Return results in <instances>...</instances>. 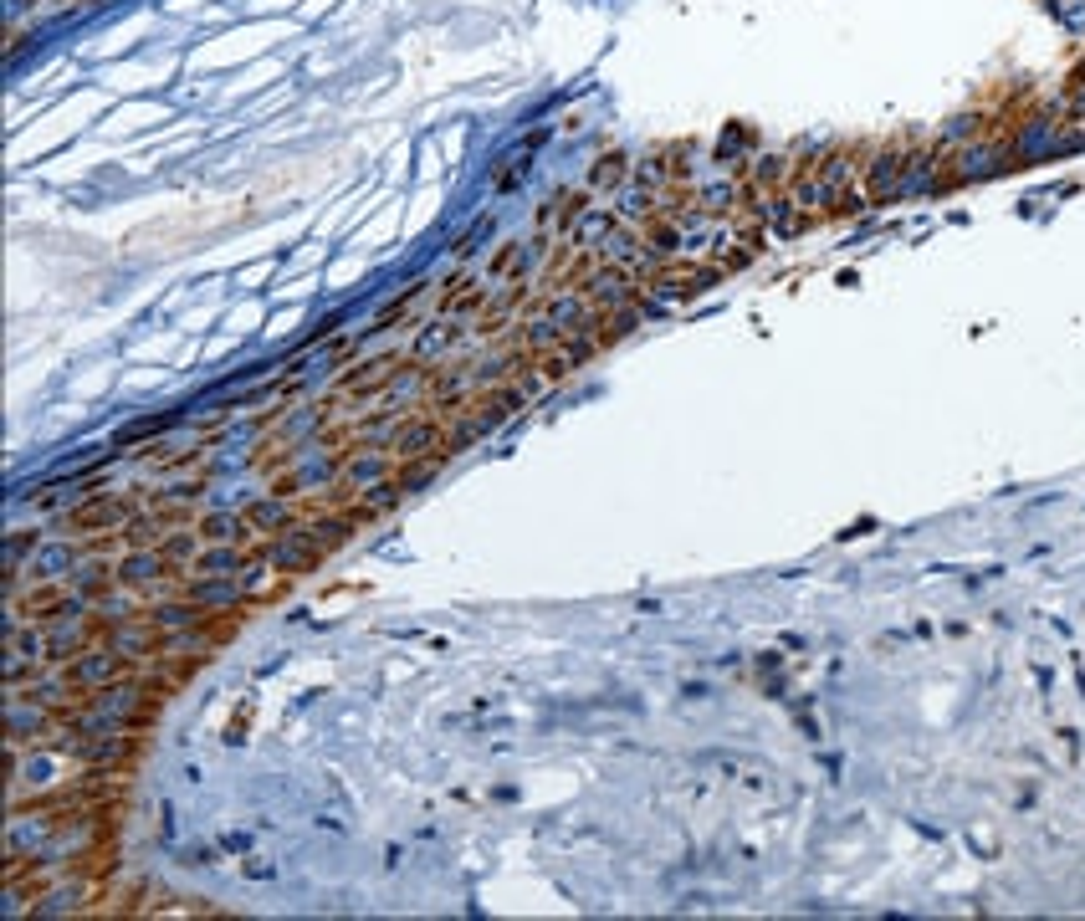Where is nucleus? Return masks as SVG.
<instances>
[{"label": "nucleus", "mask_w": 1085, "mask_h": 921, "mask_svg": "<svg viewBox=\"0 0 1085 921\" xmlns=\"http://www.w3.org/2000/svg\"><path fill=\"white\" fill-rule=\"evenodd\" d=\"M297 456H302V451H297V446H287V441H262V446H256V456H251V466L272 481V476L292 471V466H297Z\"/></svg>", "instance_id": "nucleus-10"}, {"label": "nucleus", "mask_w": 1085, "mask_h": 921, "mask_svg": "<svg viewBox=\"0 0 1085 921\" xmlns=\"http://www.w3.org/2000/svg\"><path fill=\"white\" fill-rule=\"evenodd\" d=\"M77 543H82V558H123V553H128L123 528H108V533H93V538H77Z\"/></svg>", "instance_id": "nucleus-13"}, {"label": "nucleus", "mask_w": 1085, "mask_h": 921, "mask_svg": "<svg viewBox=\"0 0 1085 921\" xmlns=\"http://www.w3.org/2000/svg\"><path fill=\"white\" fill-rule=\"evenodd\" d=\"M420 369H425V354H374V359H354V369H343L338 379H333V389L343 394V400H354V405H369V400H379V394H389L395 384H410V379H420Z\"/></svg>", "instance_id": "nucleus-1"}, {"label": "nucleus", "mask_w": 1085, "mask_h": 921, "mask_svg": "<svg viewBox=\"0 0 1085 921\" xmlns=\"http://www.w3.org/2000/svg\"><path fill=\"white\" fill-rule=\"evenodd\" d=\"M267 497H277V502H292V497H302V476H297V466L267 481Z\"/></svg>", "instance_id": "nucleus-15"}, {"label": "nucleus", "mask_w": 1085, "mask_h": 921, "mask_svg": "<svg viewBox=\"0 0 1085 921\" xmlns=\"http://www.w3.org/2000/svg\"><path fill=\"white\" fill-rule=\"evenodd\" d=\"M77 635H82V645H88V650H98V645H123L128 614H113L108 604H88V609L77 614Z\"/></svg>", "instance_id": "nucleus-6"}, {"label": "nucleus", "mask_w": 1085, "mask_h": 921, "mask_svg": "<svg viewBox=\"0 0 1085 921\" xmlns=\"http://www.w3.org/2000/svg\"><path fill=\"white\" fill-rule=\"evenodd\" d=\"M466 333H471L466 323H451V318H441V323H436V318H430V323H425V338H420V348H415V354H425V359H430V348H436V354H441V348H456Z\"/></svg>", "instance_id": "nucleus-11"}, {"label": "nucleus", "mask_w": 1085, "mask_h": 921, "mask_svg": "<svg viewBox=\"0 0 1085 921\" xmlns=\"http://www.w3.org/2000/svg\"><path fill=\"white\" fill-rule=\"evenodd\" d=\"M123 870L118 860V840H82L72 855H62V875H77V881H113Z\"/></svg>", "instance_id": "nucleus-4"}, {"label": "nucleus", "mask_w": 1085, "mask_h": 921, "mask_svg": "<svg viewBox=\"0 0 1085 921\" xmlns=\"http://www.w3.org/2000/svg\"><path fill=\"white\" fill-rule=\"evenodd\" d=\"M517 261H523V241H502L497 251H492V261H487V277H517Z\"/></svg>", "instance_id": "nucleus-14"}, {"label": "nucleus", "mask_w": 1085, "mask_h": 921, "mask_svg": "<svg viewBox=\"0 0 1085 921\" xmlns=\"http://www.w3.org/2000/svg\"><path fill=\"white\" fill-rule=\"evenodd\" d=\"M482 282V277H471L466 267H456L446 282H441V292H436V302H430V318H456L461 313V302L471 297V287Z\"/></svg>", "instance_id": "nucleus-9"}, {"label": "nucleus", "mask_w": 1085, "mask_h": 921, "mask_svg": "<svg viewBox=\"0 0 1085 921\" xmlns=\"http://www.w3.org/2000/svg\"><path fill=\"white\" fill-rule=\"evenodd\" d=\"M88 609V599L77 594V584L67 579H26V589L11 594V620L57 630V625H77V614Z\"/></svg>", "instance_id": "nucleus-3"}, {"label": "nucleus", "mask_w": 1085, "mask_h": 921, "mask_svg": "<svg viewBox=\"0 0 1085 921\" xmlns=\"http://www.w3.org/2000/svg\"><path fill=\"white\" fill-rule=\"evenodd\" d=\"M630 180V154L625 149H604L599 159H594V169H589V190L594 195H610V190H620Z\"/></svg>", "instance_id": "nucleus-7"}, {"label": "nucleus", "mask_w": 1085, "mask_h": 921, "mask_svg": "<svg viewBox=\"0 0 1085 921\" xmlns=\"http://www.w3.org/2000/svg\"><path fill=\"white\" fill-rule=\"evenodd\" d=\"M635 236H640V251H645L650 261L681 251V221H676V215H666V210L640 215V221H635Z\"/></svg>", "instance_id": "nucleus-5"}, {"label": "nucleus", "mask_w": 1085, "mask_h": 921, "mask_svg": "<svg viewBox=\"0 0 1085 921\" xmlns=\"http://www.w3.org/2000/svg\"><path fill=\"white\" fill-rule=\"evenodd\" d=\"M200 548H205L200 528H175V533H164V538L154 543V553H164V558H180V563H190Z\"/></svg>", "instance_id": "nucleus-12"}, {"label": "nucleus", "mask_w": 1085, "mask_h": 921, "mask_svg": "<svg viewBox=\"0 0 1085 921\" xmlns=\"http://www.w3.org/2000/svg\"><path fill=\"white\" fill-rule=\"evenodd\" d=\"M256 528L241 517V512H205L200 517V538L205 543H246Z\"/></svg>", "instance_id": "nucleus-8"}, {"label": "nucleus", "mask_w": 1085, "mask_h": 921, "mask_svg": "<svg viewBox=\"0 0 1085 921\" xmlns=\"http://www.w3.org/2000/svg\"><path fill=\"white\" fill-rule=\"evenodd\" d=\"M149 507V492L134 487V492H82L62 517H57V533L67 538H93V533H108V528H123L128 517H139Z\"/></svg>", "instance_id": "nucleus-2"}]
</instances>
